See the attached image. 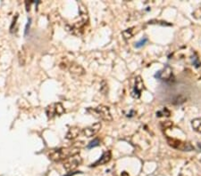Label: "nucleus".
Returning <instances> with one entry per match:
<instances>
[{
  "mask_svg": "<svg viewBox=\"0 0 201 176\" xmlns=\"http://www.w3.org/2000/svg\"><path fill=\"white\" fill-rule=\"evenodd\" d=\"M80 148L73 146L69 148H59V149H54L49 151L48 157L54 162H60L65 160L66 158L72 156L79 154Z\"/></svg>",
  "mask_w": 201,
  "mask_h": 176,
  "instance_id": "1",
  "label": "nucleus"
},
{
  "mask_svg": "<svg viewBox=\"0 0 201 176\" xmlns=\"http://www.w3.org/2000/svg\"><path fill=\"white\" fill-rule=\"evenodd\" d=\"M89 114L92 115L97 118H99L101 120H104L106 122H110L113 120L112 115L110 112V110L108 107L104 105H99L96 108H89L86 110Z\"/></svg>",
  "mask_w": 201,
  "mask_h": 176,
  "instance_id": "2",
  "label": "nucleus"
},
{
  "mask_svg": "<svg viewBox=\"0 0 201 176\" xmlns=\"http://www.w3.org/2000/svg\"><path fill=\"white\" fill-rule=\"evenodd\" d=\"M82 163V158L79 154L72 156L68 158H66L64 161V168L68 172H73L79 166H81Z\"/></svg>",
  "mask_w": 201,
  "mask_h": 176,
  "instance_id": "3",
  "label": "nucleus"
},
{
  "mask_svg": "<svg viewBox=\"0 0 201 176\" xmlns=\"http://www.w3.org/2000/svg\"><path fill=\"white\" fill-rule=\"evenodd\" d=\"M65 112L64 106L61 102H56V103H53L49 106L47 107L46 109V113L48 118H53L55 116H61Z\"/></svg>",
  "mask_w": 201,
  "mask_h": 176,
  "instance_id": "4",
  "label": "nucleus"
},
{
  "mask_svg": "<svg viewBox=\"0 0 201 176\" xmlns=\"http://www.w3.org/2000/svg\"><path fill=\"white\" fill-rule=\"evenodd\" d=\"M167 142L171 147L176 149H180L181 151H191L194 149V147L191 145V143L186 142H181L180 140H177V139H173V138L167 137Z\"/></svg>",
  "mask_w": 201,
  "mask_h": 176,
  "instance_id": "5",
  "label": "nucleus"
},
{
  "mask_svg": "<svg viewBox=\"0 0 201 176\" xmlns=\"http://www.w3.org/2000/svg\"><path fill=\"white\" fill-rule=\"evenodd\" d=\"M145 89L144 86V82L141 78L140 76H138L135 77V83H134V86H133V90L131 92V95L133 98L138 99L141 95V92Z\"/></svg>",
  "mask_w": 201,
  "mask_h": 176,
  "instance_id": "6",
  "label": "nucleus"
},
{
  "mask_svg": "<svg viewBox=\"0 0 201 176\" xmlns=\"http://www.w3.org/2000/svg\"><path fill=\"white\" fill-rule=\"evenodd\" d=\"M173 77V70L169 65H166L164 69L156 73L155 77L162 81H169Z\"/></svg>",
  "mask_w": 201,
  "mask_h": 176,
  "instance_id": "7",
  "label": "nucleus"
},
{
  "mask_svg": "<svg viewBox=\"0 0 201 176\" xmlns=\"http://www.w3.org/2000/svg\"><path fill=\"white\" fill-rule=\"evenodd\" d=\"M101 126L102 124L100 122H97V123H95V124H91L88 127H86L84 129H82V134L86 136V137H93L95 136L101 129Z\"/></svg>",
  "mask_w": 201,
  "mask_h": 176,
  "instance_id": "8",
  "label": "nucleus"
},
{
  "mask_svg": "<svg viewBox=\"0 0 201 176\" xmlns=\"http://www.w3.org/2000/svg\"><path fill=\"white\" fill-rule=\"evenodd\" d=\"M111 158H112V152H111V150H106V151H105V152L102 154L101 157H100L97 161H96L94 164L91 165V166L95 167V166L106 165V164H107V163L111 160Z\"/></svg>",
  "mask_w": 201,
  "mask_h": 176,
  "instance_id": "9",
  "label": "nucleus"
},
{
  "mask_svg": "<svg viewBox=\"0 0 201 176\" xmlns=\"http://www.w3.org/2000/svg\"><path fill=\"white\" fill-rule=\"evenodd\" d=\"M69 71L71 74H74L76 76H82L85 74L84 69L80 64H77L75 62H72V64L69 67Z\"/></svg>",
  "mask_w": 201,
  "mask_h": 176,
  "instance_id": "10",
  "label": "nucleus"
},
{
  "mask_svg": "<svg viewBox=\"0 0 201 176\" xmlns=\"http://www.w3.org/2000/svg\"><path fill=\"white\" fill-rule=\"evenodd\" d=\"M81 129L78 127H71L66 134V139L68 140H74L76 139L79 135H81Z\"/></svg>",
  "mask_w": 201,
  "mask_h": 176,
  "instance_id": "11",
  "label": "nucleus"
},
{
  "mask_svg": "<svg viewBox=\"0 0 201 176\" xmlns=\"http://www.w3.org/2000/svg\"><path fill=\"white\" fill-rule=\"evenodd\" d=\"M191 126L196 132L201 134V117H198V118L193 119L191 121Z\"/></svg>",
  "mask_w": 201,
  "mask_h": 176,
  "instance_id": "12",
  "label": "nucleus"
},
{
  "mask_svg": "<svg viewBox=\"0 0 201 176\" xmlns=\"http://www.w3.org/2000/svg\"><path fill=\"white\" fill-rule=\"evenodd\" d=\"M18 59H19V63L21 66H24L26 62V52L24 49L22 48L18 52Z\"/></svg>",
  "mask_w": 201,
  "mask_h": 176,
  "instance_id": "13",
  "label": "nucleus"
},
{
  "mask_svg": "<svg viewBox=\"0 0 201 176\" xmlns=\"http://www.w3.org/2000/svg\"><path fill=\"white\" fill-rule=\"evenodd\" d=\"M100 145V140L98 139V138H95L93 141H91L88 146H87V148L88 149H92V148H95V147H97V146Z\"/></svg>",
  "mask_w": 201,
  "mask_h": 176,
  "instance_id": "14",
  "label": "nucleus"
},
{
  "mask_svg": "<svg viewBox=\"0 0 201 176\" xmlns=\"http://www.w3.org/2000/svg\"><path fill=\"white\" fill-rule=\"evenodd\" d=\"M192 15L195 19L201 21V5L192 13Z\"/></svg>",
  "mask_w": 201,
  "mask_h": 176,
  "instance_id": "15",
  "label": "nucleus"
},
{
  "mask_svg": "<svg viewBox=\"0 0 201 176\" xmlns=\"http://www.w3.org/2000/svg\"><path fill=\"white\" fill-rule=\"evenodd\" d=\"M148 38L147 37H144V38H142L139 41H138L136 44H135V47L136 48H140V47H142L143 45H145V44L148 42Z\"/></svg>",
  "mask_w": 201,
  "mask_h": 176,
  "instance_id": "16",
  "label": "nucleus"
},
{
  "mask_svg": "<svg viewBox=\"0 0 201 176\" xmlns=\"http://www.w3.org/2000/svg\"><path fill=\"white\" fill-rule=\"evenodd\" d=\"M170 111L166 109V108H164L161 111H158L157 112V117H163V116H165V117H169L170 116Z\"/></svg>",
  "mask_w": 201,
  "mask_h": 176,
  "instance_id": "17",
  "label": "nucleus"
},
{
  "mask_svg": "<svg viewBox=\"0 0 201 176\" xmlns=\"http://www.w3.org/2000/svg\"><path fill=\"white\" fill-rule=\"evenodd\" d=\"M123 35L124 37V38H130L132 37V32H131V29H128L126 31H124L123 32Z\"/></svg>",
  "mask_w": 201,
  "mask_h": 176,
  "instance_id": "18",
  "label": "nucleus"
},
{
  "mask_svg": "<svg viewBox=\"0 0 201 176\" xmlns=\"http://www.w3.org/2000/svg\"><path fill=\"white\" fill-rule=\"evenodd\" d=\"M31 21H32V19H31V18H29V19H28V23H27V25H26V27H25V35H27L28 31H29V29H30V26H31Z\"/></svg>",
  "mask_w": 201,
  "mask_h": 176,
  "instance_id": "19",
  "label": "nucleus"
},
{
  "mask_svg": "<svg viewBox=\"0 0 201 176\" xmlns=\"http://www.w3.org/2000/svg\"><path fill=\"white\" fill-rule=\"evenodd\" d=\"M78 174V172H74V173H70V174H68L67 175H65V176H72V175H74V174Z\"/></svg>",
  "mask_w": 201,
  "mask_h": 176,
  "instance_id": "20",
  "label": "nucleus"
}]
</instances>
